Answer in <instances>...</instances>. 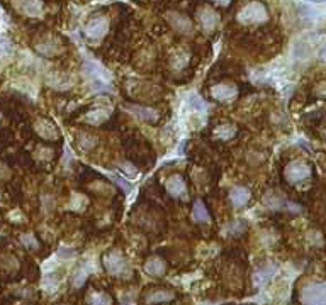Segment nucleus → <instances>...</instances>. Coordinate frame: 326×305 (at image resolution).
Instances as JSON below:
<instances>
[{"mask_svg": "<svg viewBox=\"0 0 326 305\" xmlns=\"http://www.w3.org/2000/svg\"><path fill=\"white\" fill-rule=\"evenodd\" d=\"M83 70L89 75L94 90H101V92H110L112 90V87H110V75L101 65H97V63H87L83 66Z\"/></svg>", "mask_w": 326, "mask_h": 305, "instance_id": "obj_1", "label": "nucleus"}, {"mask_svg": "<svg viewBox=\"0 0 326 305\" xmlns=\"http://www.w3.org/2000/svg\"><path fill=\"white\" fill-rule=\"evenodd\" d=\"M269 19L267 9L260 2H250L238 12V21L241 24H262Z\"/></svg>", "mask_w": 326, "mask_h": 305, "instance_id": "obj_2", "label": "nucleus"}, {"mask_svg": "<svg viewBox=\"0 0 326 305\" xmlns=\"http://www.w3.org/2000/svg\"><path fill=\"white\" fill-rule=\"evenodd\" d=\"M301 302L304 305H326V283L306 285L301 292Z\"/></svg>", "mask_w": 326, "mask_h": 305, "instance_id": "obj_3", "label": "nucleus"}, {"mask_svg": "<svg viewBox=\"0 0 326 305\" xmlns=\"http://www.w3.org/2000/svg\"><path fill=\"white\" fill-rule=\"evenodd\" d=\"M102 264H104L106 271L110 273V275L122 276L124 273H128V263L119 251H109L107 255H104Z\"/></svg>", "mask_w": 326, "mask_h": 305, "instance_id": "obj_4", "label": "nucleus"}, {"mask_svg": "<svg viewBox=\"0 0 326 305\" xmlns=\"http://www.w3.org/2000/svg\"><path fill=\"white\" fill-rule=\"evenodd\" d=\"M309 176H311V168L304 161H292L285 168V178H287L289 183H301V181L308 180Z\"/></svg>", "mask_w": 326, "mask_h": 305, "instance_id": "obj_5", "label": "nucleus"}, {"mask_svg": "<svg viewBox=\"0 0 326 305\" xmlns=\"http://www.w3.org/2000/svg\"><path fill=\"white\" fill-rule=\"evenodd\" d=\"M211 95H213L214 100L219 102H229L233 98H236L238 95V88L233 85V83H217L211 88Z\"/></svg>", "mask_w": 326, "mask_h": 305, "instance_id": "obj_6", "label": "nucleus"}, {"mask_svg": "<svg viewBox=\"0 0 326 305\" xmlns=\"http://www.w3.org/2000/svg\"><path fill=\"white\" fill-rule=\"evenodd\" d=\"M107 29H109V22H107V19L94 17L87 22L85 34H87V38H90V39H101V38H104Z\"/></svg>", "mask_w": 326, "mask_h": 305, "instance_id": "obj_7", "label": "nucleus"}, {"mask_svg": "<svg viewBox=\"0 0 326 305\" xmlns=\"http://www.w3.org/2000/svg\"><path fill=\"white\" fill-rule=\"evenodd\" d=\"M197 19H199V24H201V27L204 31L216 29L217 24H219V15H217L213 9H209V7H201V9L197 10Z\"/></svg>", "mask_w": 326, "mask_h": 305, "instance_id": "obj_8", "label": "nucleus"}, {"mask_svg": "<svg viewBox=\"0 0 326 305\" xmlns=\"http://www.w3.org/2000/svg\"><path fill=\"white\" fill-rule=\"evenodd\" d=\"M14 5L21 14L27 15V17H38L43 12L41 0H14Z\"/></svg>", "mask_w": 326, "mask_h": 305, "instance_id": "obj_9", "label": "nucleus"}, {"mask_svg": "<svg viewBox=\"0 0 326 305\" xmlns=\"http://www.w3.org/2000/svg\"><path fill=\"white\" fill-rule=\"evenodd\" d=\"M168 21L172 24V27L178 33L184 34H190L192 33V22H190L189 17H185L184 14H178V12H170L168 14Z\"/></svg>", "mask_w": 326, "mask_h": 305, "instance_id": "obj_10", "label": "nucleus"}, {"mask_svg": "<svg viewBox=\"0 0 326 305\" xmlns=\"http://www.w3.org/2000/svg\"><path fill=\"white\" fill-rule=\"evenodd\" d=\"M129 112L133 116H136L141 121L146 122H157L158 121V110L150 109V107H143V105H128Z\"/></svg>", "mask_w": 326, "mask_h": 305, "instance_id": "obj_11", "label": "nucleus"}, {"mask_svg": "<svg viewBox=\"0 0 326 305\" xmlns=\"http://www.w3.org/2000/svg\"><path fill=\"white\" fill-rule=\"evenodd\" d=\"M145 271L148 273L150 276H163L166 271V263L165 260L158 258V256H153L145 263Z\"/></svg>", "mask_w": 326, "mask_h": 305, "instance_id": "obj_12", "label": "nucleus"}, {"mask_svg": "<svg viewBox=\"0 0 326 305\" xmlns=\"http://www.w3.org/2000/svg\"><path fill=\"white\" fill-rule=\"evenodd\" d=\"M275 271H277V266H273V264H265V266H262L260 270H257L253 273V283H255L257 287H262V285L267 283L269 280L275 275Z\"/></svg>", "mask_w": 326, "mask_h": 305, "instance_id": "obj_13", "label": "nucleus"}, {"mask_svg": "<svg viewBox=\"0 0 326 305\" xmlns=\"http://www.w3.org/2000/svg\"><path fill=\"white\" fill-rule=\"evenodd\" d=\"M250 197H252V193H250L248 188L245 187H236L231 190V193H229V200H231V204L234 207H243L246 205V202L250 200Z\"/></svg>", "mask_w": 326, "mask_h": 305, "instance_id": "obj_14", "label": "nucleus"}, {"mask_svg": "<svg viewBox=\"0 0 326 305\" xmlns=\"http://www.w3.org/2000/svg\"><path fill=\"white\" fill-rule=\"evenodd\" d=\"M166 190L172 197H180L185 193V181L180 175H175L166 181Z\"/></svg>", "mask_w": 326, "mask_h": 305, "instance_id": "obj_15", "label": "nucleus"}, {"mask_svg": "<svg viewBox=\"0 0 326 305\" xmlns=\"http://www.w3.org/2000/svg\"><path fill=\"white\" fill-rule=\"evenodd\" d=\"M36 131H38L39 136L45 137V139H56L58 137V131L51 122H46V121L38 122V124H36Z\"/></svg>", "mask_w": 326, "mask_h": 305, "instance_id": "obj_16", "label": "nucleus"}, {"mask_svg": "<svg viewBox=\"0 0 326 305\" xmlns=\"http://www.w3.org/2000/svg\"><path fill=\"white\" fill-rule=\"evenodd\" d=\"M192 219L196 220V222H209L211 220V216L208 212V209H206V205L202 204L201 200H197L196 204H194V209H192Z\"/></svg>", "mask_w": 326, "mask_h": 305, "instance_id": "obj_17", "label": "nucleus"}, {"mask_svg": "<svg viewBox=\"0 0 326 305\" xmlns=\"http://www.w3.org/2000/svg\"><path fill=\"white\" fill-rule=\"evenodd\" d=\"M175 297L173 292H168V290H155L152 294L146 295V304H160V302H168Z\"/></svg>", "mask_w": 326, "mask_h": 305, "instance_id": "obj_18", "label": "nucleus"}, {"mask_svg": "<svg viewBox=\"0 0 326 305\" xmlns=\"http://www.w3.org/2000/svg\"><path fill=\"white\" fill-rule=\"evenodd\" d=\"M234 132H236V128L231 124H221L214 129V136H216L217 139H231L234 136Z\"/></svg>", "mask_w": 326, "mask_h": 305, "instance_id": "obj_19", "label": "nucleus"}, {"mask_svg": "<svg viewBox=\"0 0 326 305\" xmlns=\"http://www.w3.org/2000/svg\"><path fill=\"white\" fill-rule=\"evenodd\" d=\"M89 304L90 305H112V297L106 292H94L89 295Z\"/></svg>", "mask_w": 326, "mask_h": 305, "instance_id": "obj_20", "label": "nucleus"}, {"mask_svg": "<svg viewBox=\"0 0 326 305\" xmlns=\"http://www.w3.org/2000/svg\"><path fill=\"white\" fill-rule=\"evenodd\" d=\"M187 105L190 107L192 110H196V112H206V109H208V105H206V102L202 100L201 97H197L196 93H189L187 95Z\"/></svg>", "mask_w": 326, "mask_h": 305, "instance_id": "obj_21", "label": "nucleus"}, {"mask_svg": "<svg viewBox=\"0 0 326 305\" xmlns=\"http://www.w3.org/2000/svg\"><path fill=\"white\" fill-rule=\"evenodd\" d=\"M110 110L107 109H97V110H92V112L87 114V121L90 122V124H102V122L106 121L107 117H109Z\"/></svg>", "mask_w": 326, "mask_h": 305, "instance_id": "obj_22", "label": "nucleus"}, {"mask_svg": "<svg viewBox=\"0 0 326 305\" xmlns=\"http://www.w3.org/2000/svg\"><path fill=\"white\" fill-rule=\"evenodd\" d=\"M245 229H246V224H245V222H240V220H236V222L229 224L226 231H228L229 234H233V236H238V234H241V232H243Z\"/></svg>", "mask_w": 326, "mask_h": 305, "instance_id": "obj_23", "label": "nucleus"}, {"mask_svg": "<svg viewBox=\"0 0 326 305\" xmlns=\"http://www.w3.org/2000/svg\"><path fill=\"white\" fill-rule=\"evenodd\" d=\"M87 276H89V273H87L85 268L78 270L77 273H75V276H73V287H77V288H78V287H82V285L85 283Z\"/></svg>", "mask_w": 326, "mask_h": 305, "instance_id": "obj_24", "label": "nucleus"}, {"mask_svg": "<svg viewBox=\"0 0 326 305\" xmlns=\"http://www.w3.org/2000/svg\"><path fill=\"white\" fill-rule=\"evenodd\" d=\"M21 241L27 248H38V241H36V237L33 234H24L21 237Z\"/></svg>", "mask_w": 326, "mask_h": 305, "instance_id": "obj_25", "label": "nucleus"}, {"mask_svg": "<svg viewBox=\"0 0 326 305\" xmlns=\"http://www.w3.org/2000/svg\"><path fill=\"white\" fill-rule=\"evenodd\" d=\"M114 181H116L117 185H121V187L124 188V192H129V190H131V185L128 183V181L122 180L121 176H114Z\"/></svg>", "mask_w": 326, "mask_h": 305, "instance_id": "obj_26", "label": "nucleus"}, {"mask_svg": "<svg viewBox=\"0 0 326 305\" xmlns=\"http://www.w3.org/2000/svg\"><path fill=\"white\" fill-rule=\"evenodd\" d=\"M59 256H63V258H71V256L75 255V251H71V249H66V248H61L58 251Z\"/></svg>", "mask_w": 326, "mask_h": 305, "instance_id": "obj_27", "label": "nucleus"}, {"mask_svg": "<svg viewBox=\"0 0 326 305\" xmlns=\"http://www.w3.org/2000/svg\"><path fill=\"white\" fill-rule=\"evenodd\" d=\"M121 168H122V170H126V173H128V175H136V170H134L133 166H131V168H129V166H126V163H122V165H121Z\"/></svg>", "mask_w": 326, "mask_h": 305, "instance_id": "obj_28", "label": "nucleus"}, {"mask_svg": "<svg viewBox=\"0 0 326 305\" xmlns=\"http://www.w3.org/2000/svg\"><path fill=\"white\" fill-rule=\"evenodd\" d=\"M214 3H217V5H229L231 3V0H213Z\"/></svg>", "mask_w": 326, "mask_h": 305, "instance_id": "obj_29", "label": "nucleus"}, {"mask_svg": "<svg viewBox=\"0 0 326 305\" xmlns=\"http://www.w3.org/2000/svg\"><path fill=\"white\" fill-rule=\"evenodd\" d=\"M320 58H321V59H323V61L326 63V44L323 46V49H321V51H320Z\"/></svg>", "mask_w": 326, "mask_h": 305, "instance_id": "obj_30", "label": "nucleus"}, {"mask_svg": "<svg viewBox=\"0 0 326 305\" xmlns=\"http://www.w3.org/2000/svg\"><path fill=\"white\" fill-rule=\"evenodd\" d=\"M5 54H7L5 51H3L2 47H0V65H2V63H3V59H5Z\"/></svg>", "mask_w": 326, "mask_h": 305, "instance_id": "obj_31", "label": "nucleus"}, {"mask_svg": "<svg viewBox=\"0 0 326 305\" xmlns=\"http://www.w3.org/2000/svg\"><path fill=\"white\" fill-rule=\"evenodd\" d=\"M309 2H315V3H326V0H309Z\"/></svg>", "mask_w": 326, "mask_h": 305, "instance_id": "obj_32", "label": "nucleus"}]
</instances>
